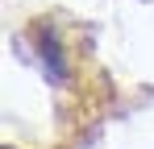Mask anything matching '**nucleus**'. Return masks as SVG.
I'll return each mask as SVG.
<instances>
[]
</instances>
